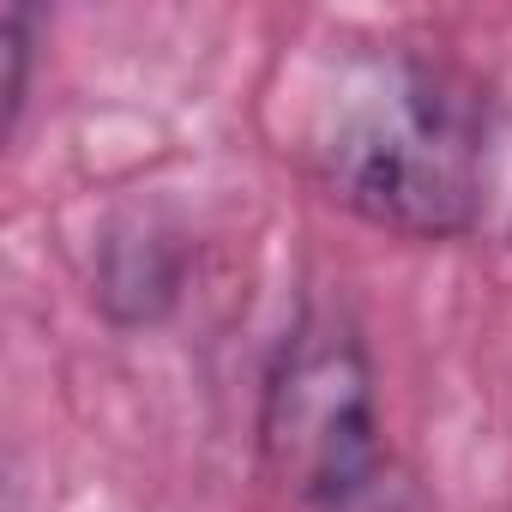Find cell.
<instances>
[{"mask_svg": "<svg viewBox=\"0 0 512 512\" xmlns=\"http://www.w3.org/2000/svg\"><path fill=\"white\" fill-rule=\"evenodd\" d=\"M31 43H37V13L7 7V19H0V49H7V133L19 127L25 91H31Z\"/></svg>", "mask_w": 512, "mask_h": 512, "instance_id": "cell-4", "label": "cell"}, {"mask_svg": "<svg viewBox=\"0 0 512 512\" xmlns=\"http://www.w3.org/2000/svg\"><path fill=\"white\" fill-rule=\"evenodd\" d=\"M326 512H410V488H404L398 470H392V476L374 482L368 494H356V500H344V506H326Z\"/></svg>", "mask_w": 512, "mask_h": 512, "instance_id": "cell-5", "label": "cell"}, {"mask_svg": "<svg viewBox=\"0 0 512 512\" xmlns=\"http://www.w3.org/2000/svg\"><path fill=\"white\" fill-rule=\"evenodd\" d=\"M482 139V91L458 67L422 49H380L344 67L314 133V169L344 211L440 241L476 223Z\"/></svg>", "mask_w": 512, "mask_h": 512, "instance_id": "cell-1", "label": "cell"}, {"mask_svg": "<svg viewBox=\"0 0 512 512\" xmlns=\"http://www.w3.org/2000/svg\"><path fill=\"white\" fill-rule=\"evenodd\" d=\"M260 452L266 470L308 506H344L392 476V458L380 446L374 416V368L350 320L308 314L272 374L260 404Z\"/></svg>", "mask_w": 512, "mask_h": 512, "instance_id": "cell-2", "label": "cell"}, {"mask_svg": "<svg viewBox=\"0 0 512 512\" xmlns=\"http://www.w3.org/2000/svg\"><path fill=\"white\" fill-rule=\"evenodd\" d=\"M181 290V253L145 229L133 235H115L103 247V278H97V296L115 320H157Z\"/></svg>", "mask_w": 512, "mask_h": 512, "instance_id": "cell-3", "label": "cell"}]
</instances>
